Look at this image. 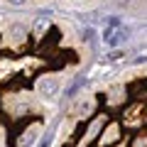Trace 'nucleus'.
<instances>
[{
	"label": "nucleus",
	"instance_id": "nucleus-1",
	"mask_svg": "<svg viewBox=\"0 0 147 147\" xmlns=\"http://www.w3.org/2000/svg\"><path fill=\"white\" fill-rule=\"evenodd\" d=\"M127 37H130V30H127V27H123V30H118V27H108V30H105V34H103V39H105V44L115 47V44L125 42Z\"/></svg>",
	"mask_w": 147,
	"mask_h": 147
},
{
	"label": "nucleus",
	"instance_id": "nucleus-2",
	"mask_svg": "<svg viewBox=\"0 0 147 147\" xmlns=\"http://www.w3.org/2000/svg\"><path fill=\"white\" fill-rule=\"evenodd\" d=\"M57 91H59V81L57 79H42V81H39V93H42V96L52 98Z\"/></svg>",
	"mask_w": 147,
	"mask_h": 147
},
{
	"label": "nucleus",
	"instance_id": "nucleus-3",
	"mask_svg": "<svg viewBox=\"0 0 147 147\" xmlns=\"http://www.w3.org/2000/svg\"><path fill=\"white\" fill-rule=\"evenodd\" d=\"M32 137H34V127L25 132V137H22V140H20V147H27V145H30V140H32Z\"/></svg>",
	"mask_w": 147,
	"mask_h": 147
}]
</instances>
